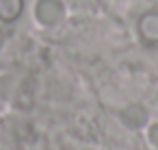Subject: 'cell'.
<instances>
[{"instance_id": "277c9868", "label": "cell", "mask_w": 158, "mask_h": 150, "mask_svg": "<svg viewBox=\"0 0 158 150\" xmlns=\"http://www.w3.org/2000/svg\"><path fill=\"white\" fill-rule=\"evenodd\" d=\"M24 11V0H0V22H13Z\"/></svg>"}, {"instance_id": "6da1fadb", "label": "cell", "mask_w": 158, "mask_h": 150, "mask_svg": "<svg viewBox=\"0 0 158 150\" xmlns=\"http://www.w3.org/2000/svg\"><path fill=\"white\" fill-rule=\"evenodd\" d=\"M65 9L61 0H39L37 7H35V15L44 26H54L61 22Z\"/></svg>"}, {"instance_id": "7a4b0ae2", "label": "cell", "mask_w": 158, "mask_h": 150, "mask_svg": "<svg viewBox=\"0 0 158 150\" xmlns=\"http://www.w3.org/2000/svg\"><path fill=\"white\" fill-rule=\"evenodd\" d=\"M139 37L147 46H158V11H147L139 18Z\"/></svg>"}, {"instance_id": "5b68a950", "label": "cell", "mask_w": 158, "mask_h": 150, "mask_svg": "<svg viewBox=\"0 0 158 150\" xmlns=\"http://www.w3.org/2000/svg\"><path fill=\"white\" fill-rule=\"evenodd\" d=\"M149 139H152L154 146H158V124H154V126L149 128Z\"/></svg>"}, {"instance_id": "3957f363", "label": "cell", "mask_w": 158, "mask_h": 150, "mask_svg": "<svg viewBox=\"0 0 158 150\" xmlns=\"http://www.w3.org/2000/svg\"><path fill=\"white\" fill-rule=\"evenodd\" d=\"M121 120L126 126L130 128H141L145 122H147V111L141 107V104H130L121 111Z\"/></svg>"}]
</instances>
